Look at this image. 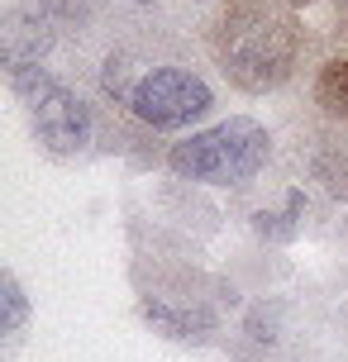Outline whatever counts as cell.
I'll list each match as a JSON object with an SVG mask.
<instances>
[{
	"mask_svg": "<svg viewBox=\"0 0 348 362\" xmlns=\"http://www.w3.org/2000/svg\"><path fill=\"white\" fill-rule=\"evenodd\" d=\"M0 300H5V334H15L24 325V291L15 276H0Z\"/></svg>",
	"mask_w": 348,
	"mask_h": 362,
	"instance_id": "cell-8",
	"label": "cell"
},
{
	"mask_svg": "<svg viewBox=\"0 0 348 362\" xmlns=\"http://www.w3.org/2000/svg\"><path fill=\"white\" fill-rule=\"evenodd\" d=\"M291 5H306V0H291Z\"/></svg>",
	"mask_w": 348,
	"mask_h": 362,
	"instance_id": "cell-10",
	"label": "cell"
},
{
	"mask_svg": "<svg viewBox=\"0 0 348 362\" xmlns=\"http://www.w3.org/2000/svg\"><path fill=\"white\" fill-rule=\"evenodd\" d=\"M29 110H34V124H38L43 144L53 148V153H76V148H86V139H91V110H86V100H81L76 90H67V86L53 81L43 95L29 100Z\"/></svg>",
	"mask_w": 348,
	"mask_h": 362,
	"instance_id": "cell-4",
	"label": "cell"
},
{
	"mask_svg": "<svg viewBox=\"0 0 348 362\" xmlns=\"http://www.w3.org/2000/svg\"><path fill=\"white\" fill-rule=\"evenodd\" d=\"M0 48H5V67L15 72V67H34L38 57L53 48V34H48V24L29 10H15V15L5 19V29H0Z\"/></svg>",
	"mask_w": 348,
	"mask_h": 362,
	"instance_id": "cell-5",
	"label": "cell"
},
{
	"mask_svg": "<svg viewBox=\"0 0 348 362\" xmlns=\"http://www.w3.org/2000/svg\"><path fill=\"white\" fill-rule=\"evenodd\" d=\"M320 100H325V110H330V115L348 119V57L325 67V76H320Z\"/></svg>",
	"mask_w": 348,
	"mask_h": 362,
	"instance_id": "cell-7",
	"label": "cell"
},
{
	"mask_svg": "<svg viewBox=\"0 0 348 362\" xmlns=\"http://www.w3.org/2000/svg\"><path fill=\"white\" fill-rule=\"evenodd\" d=\"M210 105H215L210 86L182 67H153L129 86V110L153 129H182L191 119H201Z\"/></svg>",
	"mask_w": 348,
	"mask_h": 362,
	"instance_id": "cell-3",
	"label": "cell"
},
{
	"mask_svg": "<svg viewBox=\"0 0 348 362\" xmlns=\"http://www.w3.org/2000/svg\"><path fill=\"white\" fill-rule=\"evenodd\" d=\"M144 320L158 325L163 334H172V339H205L210 334V315H201V310H172L163 300H144Z\"/></svg>",
	"mask_w": 348,
	"mask_h": 362,
	"instance_id": "cell-6",
	"label": "cell"
},
{
	"mask_svg": "<svg viewBox=\"0 0 348 362\" xmlns=\"http://www.w3.org/2000/svg\"><path fill=\"white\" fill-rule=\"evenodd\" d=\"M139 5H148V0H139Z\"/></svg>",
	"mask_w": 348,
	"mask_h": 362,
	"instance_id": "cell-11",
	"label": "cell"
},
{
	"mask_svg": "<svg viewBox=\"0 0 348 362\" xmlns=\"http://www.w3.org/2000/svg\"><path fill=\"white\" fill-rule=\"evenodd\" d=\"M48 5H53L57 15H76V0H48Z\"/></svg>",
	"mask_w": 348,
	"mask_h": 362,
	"instance_id": "cell-9",
	"label": "cell"
},
{
	"mask_svg": "<svg viewBox=\"0 0 348 362\" xmlns=\"http://www.w3.org/2000/svg\"><path fill=\"white\" fill-rule=\"evenodd\" d=\"M220 29H224V43H220L224 72L234 76L238 86L267 90L291 72V57H296L291 19L262 15L253 5H243V10H234V15L224 19Z\"/></svg>",
	"mask_w": 348,
	"mask_h": 362,
	"instance_id": "cell-1",
	"label": "cell"
},
{
	"mask_svg": "<svg viewBox=\"0 0 348 362\" xmlns=\"http://www.w3.org/2000/svg\"><path fill=\"white\" fill-rule=\"evenodd\" d=\"M267 129L257 119H224V124L191 134L186 144L172 148V172L191 181H210V186H238L248 181L257 167L267 163Z\"/></svg>",
	"mask_w": 348,
	"mask_h": 362,
	"instance_id": "cell-2",
	"label": "cell"
}]
</instances>
